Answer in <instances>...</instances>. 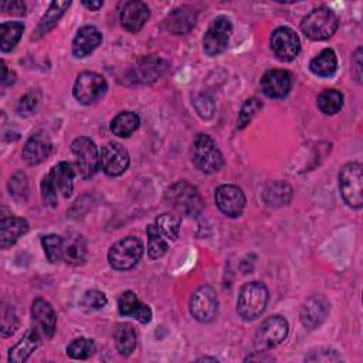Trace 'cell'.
<instances>
[{
    "instance_id": "31",
    "label": "cell",
    "mask_w": 363,
    "mask_h": 363,
    "mask_svg": "<svg viewBox=\"0 0 363 363\" xmlns=\"http://www.w3.org/2000/svg\"><path fill=\"white\" fill-rule=\"evenodd\" d=\"M311 71L318 77H332L337 69V58L332 48L322 50L309 64Z\"/></svg>"
},
{
    "instance_id": "46",
    "label": "cell",
    "mask_w": 363,
    "mask_h": 363,
    "mask_svg": "<svg viewBox=\"0 0 363 363\" xmlns=\"http://www.w3.org/2000/svg\"><path fill=\"white\" fill-rule=\"evenodd\" d=\"M0 7L4 13H9V14L21 16L26 11V6H24L23 1H3L0 4Z\"/></svg>"
},
{
    "instance_id": "37",
    "label": "cell",
    "mask_w": 363,
    "mask_h": 363,
    "mask_svg": "<svg viewBox=\"0 0 363 363\" xmlns=\"http://www.w3.org/2000/svg\"><path fill=\"white\" fill-rule=\"evenodd\" d=\"M41 244L45 252V257L50 262L57 264L62 261V247H64V238L57 234H48L41 238Z\"/></svg>"
},
{
    "instance_id": "47",
    "label": "cell",
    "mask_w": 363,
    "mask_h": 363,
    "mask_svg": "<svg viewBox=\"0 0 363 363\" xmlns=\"http://www.w3.org/2000/svg\"><path fill=\"white\" fill-rule=\"evenodd\" d=\"M352 68H353V75L357 82H362V47H357L352 57Z\"/></svg>"
},
{
    "instance_id": "34",
    "label": "cell",
    "mask_w": 363,
    "mask_h": 363,
    "mask_svg": "<svg viewBox=\"0 0 363 363\" xmlns=\"http://www.w3.org/2000/svg\"><path fill=\"white\" fill-rule=\"evenodd\" d=\"M24 31V24L20 21H6L0 26V37H1V51L7 52L11 51L18 40L21 38V34Z\"/></svg>"
},
{
    "instance_id": "33",
    "label": "cell",
    "mask_w": 363,
    "mask_h": 363,
    "mask_svg": "<svg viewBox=\"0 0 363 363\" xmlns=\"http://www.w3.org/2000/svg\"><path fill=\"white\" fill-rule=\"evenodd\" d=\"M146 235H147V255L152 259L163 257L169 250V242H167L169 240L160 233L156 224H149L146 227Z\"/></svg>"
},
{
    "instance_id": "14",
    "label": "cell",
    "mask_w": 363,
    "mask_h": 363,
    "mask_svg": "<svg viewBox=\"0 0 363 363\" xmlns=\"http://www.w3.org/2000/svg\"><path fill=\"white\" fill-rule=\"evenodd\" d=\"M129 153L118 142H109L101 152V167L105 174L116 177L123 174L129 167Z\"/></svg>"
},
{
    "instance_id": "19",
    "label": "cell",
    "mask_w": 363,
    "mask_h": 363,
    "mask_svg": "<svg viewBox=\"0 0 363 363\" xmlns=\"http://www.w3.org/2000/svg\"><path fill=\"white\" fill-rule=\"evenodd\" d=\"M52 152V143L43 132L34 133L23 147V159L27 164L34 166L44 162Z\"/></svg>"
},
{
    "instance_id": "48",
    "label": "cell",
    "mask_w": 363,
    "mask_h": 363,
    "mask_svg": "<svg viewBox=\"0 0 363 363\" xmlns=\"http://www.w3.org/2000/svg\"><path fill=\"white\" fill-rule=\"evenodd\" d=\"M254 360H257V362H271V360H274V357L271 356V354H267V352L265 350H261V352H255L254 354H250L248 357H245V362H254Z\"/></svg>"
},
{
    "instance_id": "3",
    "label": "cell",
    "mask_w": 363,
    "mask_h": 363,
    "mask_svg": "<svg viewBox=\"0 0 363 363\" xmlns=\"http://www.w3.org/2000/svg\"><path fill=\"white\" fill-rule=\"evenodd\" d=\"M268 289L262 282H247L240 288L237 312L244 320H254L262 315L268 303Z\"/></svg>"
},
{
    "instance_id": "2",
    "label": "cell",
    "mask_w": 363,
    "mask_h": 363,
    "mask_svg": "<svg viewBox=\"0 0 363 363\" xmlns=\"http://www.w3.org/2000/svg\"><path fill=\"white\" fill-rule=\"evenodd\" d=\"M337 27V16L329 7L325 6L311 10L301 21L302 33L313 41L328 40L336 33Z\"/></svg>"
},
{
    "instance_id": "1",
    "label": "cell",
    "mask_w": 363,
    "mask_h": 363,
    "mask_svg": "<svg viewBox=\"0 0 363 363\" xmlns=\"http://www.w3.org/2000/svg\"><path fill=\"white\" fill-rule=\"evenodd\" d=\"M164 200L172 208L187 217H197L204 208V200L200 191L186 180L173 183L166 190Z\"/></svg>"
},
{
    "instance_id": "9",
    "label": "cell",
    "mask_w": 363,
    "mask_h": 363,
    "mask_svg": "<svg viewBox=\"0 0 363 363\" xmlns=\"http://www.w3.org/2000/svg\"><path fill=\"white\" fill-rule=\"evenodd\" d=\"M289 332L288 320L284 316L272 315L261 322L255 332V345L261 350H268L285 340Z\"/></svg>"
},
{
    "instance_id": "11",
    "label": "cell",
    "mask_w": 363,
    "mask_h": 363,
    "mask_svg": "<svg viewBox=\"0 0 363 363\" xmlns=\"http://www.w3.org/2000/svg\"><path fill=\"white\" fill-rule=\"evenodd\" d=\"M231 31H233V24L230 21V18H227L225 16L216 17L210 23V26L203 37L204 52L210 57H216V55H220L221 52H224L228 45Z\"/></svg>"
},
{
    "instance_id": "41",
    "label": "cell",
    "mask_w": 363,
    "mask_h": 363,
    "mask_svg": "<svg viewBox=\"0 0 363 363\" xmlns=\"http://www.w3.org/2000/svg\"><path fill=\"white\" fill-rule=\"evenodd\" d=\"M108 303V299H106V295L98 289H89L86 291L81 301H79V305L86 309V311H96V309H101L104 308L105 305Z\"/></svg>"
},
{
    "instance_id": "36",
    "label": "cell",
    "mask_w": 363,
    "mask_h": 363,
    "mask_svg": "<svg viewBox=\"0 0 363 363\" xmlns=\"http://www.w3.org/2000/svg\"><path fill=\"white\" fill-rule=\"evenodd\" d=\"M96 350V346L92 339L88 337H77L67 346V354L72 359L85 360L91 357Z\"/></svg>"
},
{
    "instance_id": "38",
    "label": "cell",
    "mask_w": 363,
    "mask_h": 363,
    "mask_svg": "<svg viewBox=\"0 0 363 363\" xmlns=\"http://www.w3.org/2000/svg\"><path fill=\"white\" fill-rule=\"evenodd\" d=\"M156 227L167 240H176L180 233V218L172 213H163L155 220Z\"/></svg>"
},
{
    "instance_id": "6",
    "label": "cell",
    "mask_w": 363,
    "mask_h": 363,
    "mask_svg": "<svg viewBox=\"0 0 363 363\" xmlns=\"http://www.w3.org/2000/svg\"><path fill=\"white\" fill-rule=\"evenodd\" d=\"M143 255V244L138 237L128 235L111 245L108 251V262L113 269L126 271L140 261Z\"/></svg>"
},
{
    "instance_id": "12",
    "label": "cell",
    "mask_w": 363,
    "mask_h": 363,
    "mask_svg": "<svg viewBox=\"0 0 363 363\" xmlns=\"http://www.w3.org/2000/svg\"><path fill=\"white\" fill-rule=\"evenodd\" d=\"M271 48L278 60L291 62L299 54L301 41L292 28L278 27L271 34Z\"/></svg>"
},
{
    "instance_id": "32",
    "label": "cell",
    "mask_w": 363,
    "mask_h": 363,
    "mask_svg": "<svg viewBox=\"0 0 363 363\" xmlns=\"http://www.w3.org/2000/svg\"><path fill=\"white\" fill-rule=\"evenodd\" d=\"M139 126V116L135 112L123 111L119 112L111 121V132L119 138L130 136Z\"/></svg>"
},
{
    "instance_id": "17",
    "label": "cell",
    "mask_w": 363,
    "mask_h": 363,
    "mask_svg": "<svg viewBox=\"0 0 363 363\" xmlns=\"http://www.w3.org/2000/svg\"><path fill=\"white\" fill-rule=\"evenodd\" d=\"M292 86V77L285 69H269L261 78L262 92L272 99L285 98Z\"/></svg>"
},
{
    "instance_id": "25",
    "label": "cell",
    "mask_w": 363,
    "mask_h": 363,
    "mask_svg": "<svg viewBox=\"0 0 363 363\" xmlns=\"http://www.w3.org/2000/svg\"><path fill=\"white\" fill-rule=\"evenodd\" d=\"M28 231V223L16 216L1 217L0 221V245L3 250L11 247L21 235Z\"/></svg>"
},
{
    "instance_id": "40",
    "label": "cell",
    "mask_w": 363,
    "mask_h": 363,
    "mask_svg": "<svg viewBox=\"0 0 363 363\" xmlns=\"http://www.w3.org/2000/svg\"><path fill=\"white\" fill-rule=\"evenodd\" d=\"M262 108V104L258 98H250L244 102V105L241 106V111L238 113V119H237V129H244L251 121L252 118L257 115V112Z\"/></svg>"
},
{
    "instance_id": "21",
    "label": "cell",
    "mask_w": 363,
    "mask_h": 363,
    "mask_svg": "<svg viewBox=\"0 0 363 363\" xmlns=\"http://www.w3.org/2000/svg\"><path fill=\"white\" fill-rule=\"evenodd\" d=\"M102 43L101 31L94 26L81 27L72 40V54L77 58L89 55Z\"/></svg>"
},
{
    "instance_id": "28",
    "label": "cell",
    "mask_w": 363,
    "mask_h": 363,
    "mask_svg": "<svg viewBox=\"0 0 363 363\" xmlns=\"http://www.w3.org/2000/svg\"><path fill=\"white\" fill-rule=\"evenodd\" d=\"M292 196H294L292 187L282 180H275L268 183L262 191V199L265 204L269 207L286 206L292 200Z\"/></svg>"
},
{
    "instance_id": "4",
    "label": "cell",
    "mask_w": 363,
    "mask_h": 363,
    "mask_svg": "<svg viewBox=\"0 0 363 363\" xmlns=\"http://www.w3.org/2000/svg\"><path fill=\"white\" fill-rule=\"evenodd\" d=\"M191 160L193 164L206 174L218 172L224 164L220 149L217 147L213 138L206 133H199L194 138L191 145Z\"/></svg>"
},
{
    "instance_id": "29",
    "label": "cell",
    "mask_w": 363,
    "mask_h": 363,
    "mask_svg": "<svg viewBox=\"0 0 363 363\" xmlns=\"http://www.w3.org/2000/svg\"><path fill=\"white\" fill-rule=\"evenodd\" d=\"M113 340H115V346L121 354H123V356L130 354L135 350L136 342H138V333H136L133 325H130L128 322L116 323V326L113 329Z\"/></svg>"
},
{
    "instance_id": "16",
    "label": "cell",
    "mask_w": 363,
    "mask_h": 363,
    "mask_svg": "<svg viewBox=\"0 0 363 363\" xmlns=\"http://www.w3.org/2000/svg\"><path fill=\"white\" fill-rule=\"evenodd\" d=\"M31 318L34 328L43 337H52L57 329V313L51 303L43 298H37L31 305Z\"/></svg>"
},
{
    "instance_id": "5",
    "label": "cell",
    "mask_w": 363,
    "mask_h": 363,
    "mask_svg": "<svg viewBox=\"0 0 363 363\" xmlns=\"http://www.w3.org/2000/svg\"><path fill=\"white\" fill-rule=\"evenodd\" d=\"M363 166L359 162L346 163L339 172V190L349 207L362 208L363 204Z\"/></svg>"
},
{
    "instance_id": "20",
    "label": "cell",
    "mask_w": 363,
    "mask_h": 363,
    "mask_svg": "<svg viewBox=\"0 0 363 363\" xmlns=\"http://www.w3.org/2000/svg\"><path fill=\"white\" fill-rule=\"evenodd\" d=\"M118 311L122 316H130L140 323H149L152 320L150 308L140 302L135 292L125 291L118 299Z\"/></svg>"
},
{
    "instance_id": "23",
    "label": "cell",
    "mask_w": 363,
    "mask_h": 363,
    "mask_svg": "<svg viewBox=\"0 0 363 363\" xmlns=\"http://www.w3.org/2000/svg\"><path fill=\"white\" fill-rule=\"evenodd\" d=\"M196 23V11L189 6H182L170 11L164 18V28L172 34H187Z\"/></svg>"
},
{
    "instance_id": "10",
    "label": "cell",
    "mask_w": 363,
    "mask_h": 363,
    "mask_svg": "<svg viewBox=\"0 0 363 363\" xmlns=\"http://www.w3.org/2000/svg\"><path fill=\"white\" fill-rule=\"evenodd\" d=\"M191 316L201 323L211 322L218 312V298L210 285L199 286L189 302Z\"/></svg>"
},
{
    "instance_id": "8",
    "label": "cell",
    "mask_w": 363,
    "mask_h": 363,
    "mask_svg": "<svg viewBox=\"0 0 363 363\" xmlns=\"http://www.w3.org/2000/svg\"><path fill=\"white\" fill-rule=\"evenodd\" d=\"M71 152L75 156L79 174L84 179H91L101 166V155L96 145L89 138L79 136L71 143Z\"/></svg>"
},
{
    "instance_id": "18",
    "label": "cell",
    "mask_w": 363,
    "mask_h": 363,
    "mask_svg": "<svg viewBox=\"0 0 363 363\" xmlns=\"http://www.w3.org/2000/svg\"><path fill=\"white\" fill-rule=\"evenodd\" d=\"M149 17V7L139 0L126 1L121 10V24L129 33H136L142 30Z\"/></svg>"
},
{
    "instance_id": "24",
    "label": "cell",
    "mask_w": 363,
    "mask_h": 363,
    "mask_svg": "<svg viewBox=\"0 0 363 363\" xmlns=\"http://www.w3.org/2000/svg\"><path fill=\"white\" fill-rule=\"evenodd\" d=\"M41 333L35 329L31 328L28 329L23 337L9 350V362L10 363H24L31 353L40 346L41 342Z\"/></svg>"
},
{
    "instance_id": "22",
    "label": "cell",
    "mask_w": 363,
    "mask_h": 363,
    "mask_svg": "<svg viewBox=\"0 0 363 363\" xmlns=\"http://www.w3.org/2000/svg\"><path fill=\"white\" fill-rule=\"evenodd\" d=\"M167 69V62L156 58V57H145L142 60H139L135 65V68H132V78L136 82L140 84H149V82H155L157 78H160Z\"/></svg>"
},
{
    "instance_id": "30",
    "label": "cell",
    "mask_w": 363,
    "mask_h": 363,
    "mask_svg": "<svg viewBox=\"0 0 363 363\" xmlns=\"http://www.w3.org/2000/svg\"><path fill=\"white\" fill-rule=\"evenodd\" d=\"M69 4H71V1H52L50 4V7L47 9L45 14L38 21V26H37V28L34 31L33 38H38V37L47 34L50 30H52L55 27L57 21L65 13V10L69 7Z\"/></svg>"
},
{
    "instance_id": "35",
    "label": "cell",
    "mask_w": 363,
    "mask_h": 363,
    "mask_svg": "<svg viewBox=\"0 0 363 363\" xmlns=\"http://www.w3.org/2000/svg\"><path fill=\"white\" fill-rule=\"evenodd\" d=\"M343 106V95L337 89H325L318 96V108L325 115H335Z\"/></svg>"
},
{
    "instance_id": "13",
    "label": "cell",
    "mask_w": 363,
    "mask_h": 363,
    "mask_svg": "<svg viewBox=\"0 0 363 363\" xmlns=\"http://www.w3.org/2000/svg\"><path fill=\"white\" fill-rule=\"evenodd\" d=\"M214 200L218 210L231 218L240 217L245 207V196L238 186L221 184L214 191Z\"/></svg>"
},
{
    "instance_id": "45",
    "label": "cell",
    "mask_w": 363,
    "mask_h": 363,
    "mask_svg": "<svg viewBox=\"0 0 363 363\" xmlns=\"http://www.w3.org/2000/svg\"><path fill=\"white\" fill-rule=\"evenodd\" d=\"M308 362H337L340 360V356L333 349H319L316 352H309V354L305 357Z\"/></svg>"
},
{
    "instance_id": "27",
    "label": "cell",
    "mask_w": 363,
    "mask_h": 363,
    "mask_svg": "<svg viewBox=\"0 0 363 363\" xmlns=\"http://www.w3.org/2000/svg\"><path fill=\"white\" fill-rule=\"evenodd\" d=\"M48 177L62 197H69L74 190V170L69 163L60 162L48 173Z\"/></svg>"
},
{
    "instance_id": "49",
    "label": "cell",
    "mask_w": 363,
    "mask_h": 363,
    "mask_svg": "<svg viewBox=\"0 0 363 363\" xmlns=\"http://www.w3.org/2000/svg\"><path fill=\"white\" fill-rule=\"evenodd\" d=\"M82 6H85L89 10H98L104 6V1H82Z\"/></svg>"
},
{
    "instance_id": "44",
    "label": "cell",
    "mask_w": 363,
    "mask_h": 363,
    "mask_svg": "<svg viewBox=\"0 0 363 363\" xmlns=\"http://www.w3.org/2000/svg\"><path fill=\"white\" fill-rule=\"evenodd\" d=\"M41 196H43V203L48 207H55L58 201V191L52 186L48 174H45L41 180Z\"/></svg>"
},
{
    "instance_id": "26",
    "label": "cell",
    "mask_w": 363,
    "mask_h": 363,
    "mask_svg": "<svg viewBox=\"0 0 363 363\" xmlns=\"http://www.w3.org/2000/svg\"><path fill=\"white\" fill-rule=\"evenodd\" d=\"M86 241L79 233H71L64 238L62 259L74 267L82 265L86 259Z\"/></svg>"
},
{
    "instance_id": "43",
    "label": "cell",
    "mask_w": 363,
    "mask_h": 363,
    "mask_svg": "<svg viewBox=\"0 0 363 363\" xmlns=\"http://www.w3.org/2000/svg\"><path fill=\"white\" fill-rule=\"evenodd\" d=\"M41 101V94L37 89H31L28 91L24 96H21V99L18 101L17 105V111L20 115H30L33 113Z\"/></svg>"
},
{
    "instance_id": "42",
    "label": "cell",
    "mask_w": 363,
    "mask_h": 363,
    "mask_svg": "<svg viewBox=\"0 0 363 363\" xmlns=\"http://www.w3.org/2000/svg\"><path fill=\"white\" fill-rule=\"evenodd\" d=\"M18 326V320H17V315L14 312V309L9 305H3L1 308V325H0V332L3 337H7L10 335L14 333V330Z\"/></svg>"
},
{
    "instance_id": "15",
    "label": "cell",
    "mask_w": 363,
    "mask_h": 363,
    "mask_svg": "<svg viewBox=\"0 0 363 363\" xmlns=\"http://www.w3.org/2000/svg\"><path fill=\"white\" fill-rule=\"evenodd\" d=\"M330 303L323 295H312L301 308L299 319L303 328L313 330L320 326L329 315Z\"/></svg>"
},
{
    "instance_id": "39",
    "label": "cell",
    "mask_w": 363,
    "mask_h": 363,
    "mask_svg": "<svg viewBox=\"0 0 363 363\" xmlns=\"http://www.w3.org/2000/svg\"><path fill=\"white\" fill-rule=\"evenodd\" d=\"M10 196L17 201H26L28 197V180L23 172H17L9 182Z\"/></svg>"
},
{
    "instance_id": "7",
    "label": "cell",
    "mask_w": 363,
    "mask_h": 363,
    "mask_svg": "<svg viewBox=\"0 0 363 363\" xmlns=\"http://www.w3.org/2000/svg\"><path fill=\"white\" fill-rule=\"evenodd\" d=\"M106 89H108L106 79L101 74L92 72V71H84L77 77L74 82L72 95L79 104L92 105L105 95Z\"/></svg>"
}]
</instances>
